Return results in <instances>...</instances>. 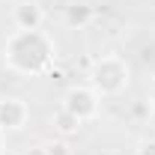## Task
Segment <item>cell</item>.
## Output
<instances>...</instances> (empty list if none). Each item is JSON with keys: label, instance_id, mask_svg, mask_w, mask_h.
Instances as JSON below:
<instances>
[{"label": "cell", "instance_id": "8", "mask_svg": "<svg viewBox=\"0 0 155 155\" xmlns=\"http://www.w3.org/2000/svg\"><path fill=\"white\" fill-rule=\"evenodd\" d=\"M42 149H45V155H75V152H72V146H69V140H66V137H54V140H48V143H42Z\"/></svg>", "mask_w": 155, "mask_h": 155}, {"label": "cell", "instance_id": "13", "mask_svg": "<svg viewBox=\"0 0 155 155\" xmlns=\"http://www.w3.org/2000/svg\"><path fill=\"white\" fill-rule=\"evenodd\" d=\"M0 155H21V152H15V149H3Z\"/></svg>", "mask_w": 155, "mask_h": 155}, {"label": "cell", "instance_id": "6", "mask_svg": "<svg viewBox=\"0 0 155 155\" xmlns=\"http://www.w3.org/2000/svg\"><path fill=\"white\" fill-rule=\"evenodd\" d=\"M51 128H54L57 137H66V140H69V137H75L78 131L84 128V122H81L78 116H72L69 110L60 107V110H54V116H51Z\"/></svg>", "mask_w": 155, "mask_h": 155}, {"label": "cell", "instance_id": "3", "mask_svg": "<svg viewBox=\"0 0 155 155\" xmlns=\"http://www.w3.org/2000/svg\"><path fill=\"white\" fill-rule=\"evenodd\" d=\"M98 93L93 87H84V84H75V87H69L66 93H63V110H69L72 116H78L81 122H90V119H96L98 116Z\"/></svg>", "mask_w": 155, "mask_h": 155}, {"label": "cell", "instance_id": "7", "mask_svg": "<svg viewBox=\"0 0 155 155\" xmlns=\"http://www.w3.org/2000/svg\"><path fill=\"white\" fill-rule=\"evenodd\" d=\"M93 21H96V9H93L90 3H75V6L66 9V24H69L72 30H84V27H90Z\"/></svg>", "mask_w": 155, "mask_h": 155}, {"label": "cell", "instance_id": "4", "mask_svg": "<svg viewBox=\"0 0 155 155\" xmlns=\"http://www.w3.org/2000/svg\"><path fill=\"white\" fill-rule=\"evenodd\" d=\"M30 122V107L27 101L18 96H3L0 98V128L9 134V131H21L24 125Z\"/></svg>", "mask_w": 155, "mask_h": 155}, {"label": "cell", "instance_id": "11", "mask_svg": "<svg viewBox=\"0 0 155 155\" xmlns=\"http://www.w3.org/2000/svg\"><path fill=\"white\" fill-rule=\"evenodd\" d=\"M24 155H45V149H42V146H33L30 152H24Z\"/></svg>", "mask_w": 155, "mask_h": 155}, {"label": "cell", "instance_id": "12", "mask_svg": "<svg viewBox=\"0 0 155 155\" xmlns=\"http://www.w3.org/2000/svg\"><path fill=\"white\" fill-rule=\"evenodd\" d=\"M3 149H6V131L0 128V152H3Z\"/></svg>", "mask_w": 155, "mask_h": 155}, {"label": "cell", "instance_id": "14", "mask_svg": "<svg viewBox=\"0 0 155 155\" xmlns=\"http://www.w3.org/2000/svg\"><path fill=\"white\" fill-rule=\"evenodd\" d=\"M0 3H9V0H0Z\"/></svg>", "mask_w": 155, "mask_h": 155}, {"label": "cell", "instance_id": "1", "mask_svg": "<svg viewBox=\"0 0 155 155\" xmlns=\"http://www.w3.org/2000/svg\"><path fill=\"white\" fill-rule=\"evenodd\" d=\"M54 57H57L54 39L45 30H15L3 42V63L9 72L21 78L51 75Z\"/></svg>", "mask_w": 155, "mask_h": 155}, {"label": "cell", "instance_id": "10", "mask_svg": "<svg viewBox=\"0 0 155 155\" xmlns=\"http://www.w3.org/2000/svg\"><path fill=\"white\" fill-rule=\"evenodd\" d=\"M146 98H149V104L155 107V78H152V84H149V93H146Z\"/></svg>", "mask_w": 155, "mask_h": 155}, {"label": "cell", "instance_id": "5", "mask_svg": "<svg viewBox=\"0 0 155 155\" xmlns=\"http://www.w3.org/2000/svg\"><path fill=\"white\" fill-rule=\"evenodd\" d=\"M12 24L18 30H42L45 24V9L39 0H18L12 6Z\"/></svg>", "mask_w": 155, "mask_h": 155}, {"label": "cell", "instance_id": "9", "mask_svg": "<svg viewBox=\"0 0 155 155\" xmlns=\"http://www.w3.org/2000/svg\"><path fill=\"white\" fill-rule=\"evenodd\" d=\"M134 155H155V137H140L134 146Z\"/></svg>", "mask_w": 155, "mask_h": 155}, {"label": "cell", "instance_id": "2", "mask_svg": "<svg viewBox=\"0 0 155 155\" xmlns=\"http://www.w3.org/2000/svg\"><path fill=\"white\" fill-rule=\"evenodd\" d=\"M131 84V66L128 60H122L119 54H101L93 60L90 66V87L98 96H119L125 93Z\"/></svg>", "mask_w": 155, "mask_h": 155}]
</instances>
